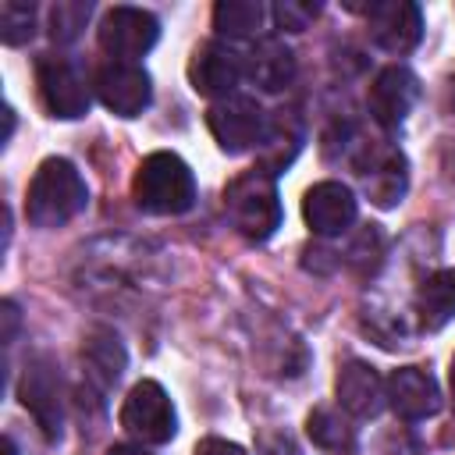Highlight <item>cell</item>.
<instances>
[{"instance_id": "obj_27", "label": "cell", "mask_w": 455, "mask_h": 455, "mask_svg": "<svg viewBox=\"0 0 455 455\" xmlns=\"http://www.w3.org/2000/svg\"><path fill=\"white\" fill-rule=\"evenodd\" d=\"M0 309H4L0 313L4 316V345H11L14 341V331H18V306L14 302H4Z\"/></svg>"}, {"instance_id": "obj_6", "label": "cell", "mask_w": 455, "mask_h": 455, "mask_svg": "<svg viewBox=\"0 0 455 455\" xmlns=\"http://www.w3.org/2000/svg\"><path fill=\"white\" fill-rule=\"evenodd\" d=\"M156 39H160V21L142 7L117 4L100 21V46L114 60H124V64H132L135 57L149 53Z\"/></svg>"}, {"instance_id": "obj_22", "label": "cell", "mask_w": 455, "mask_h": 455, "mask_svg": "<svg viewBox=\"0 0 455 455\" xmlns=\"http://www.w3.org/2000/svg\"><path fill=\"white\" fill-rule=\"evenodd\" d=\"M267 7L259 0H220L213 7V28L224 39H249L259 32Z\"/></svg>"}, {"instance_id": "obj_4", "label": "cell", "mask_w": 455, "mask_h": 455, "mask_svg": "<svg viewBox=\"0 0 455 455\" xmlns=\"http://www.w3.org/2000/svg\"><path fill=\"white\" fill-rule=\"evenodd\" d=\"M121 427L139 437L142 444H164L174 437L178 430V416H174V405L167 398V391L156 384V380H139L124 405H121Z\"/></svg>"}, {"instance_id": "obj_2", "label": "cell", "mask_w": 455, "mask_h": 455, "mask_svg": "<svg viewBox=\"0 0 455 455\" xmlns=\"http://www.w3.org/2000/svg\"><path fill=\"white\" fill-rule=\"evenodd\" d=\"M132 199L139 210L156 217L185 213L196 203L192 167L178 153H149L132 178Z\"/></svg>"}, {"instance_id": "obj_10", "label": "cell", "mask_w": 455, "mask_h": 455, "mask_svg": "<svg viewBox=\"0 0 455 455\" xmlns=\"http://www.w3.org/2000/svg\"><path fill=\"white\" fill-rule=\"evenodd\" d=\"M359 11L366 14V25H370L373 43L380 50H387V53H398L402 57L423 36V14L409 0H377V4H366Z\"/></svg>"}, {"instance_id": "obj_19", "label": "cell", "mask_w": 455, "mask_h": 455, "mask_svg": "<svg viewBox=\"0 0 455 455\" xmlns=\"http://www.w3.org/2000/svg\"><path fill=\"white\" fill-rule=\"evenodd\" d=\"M82 363H85V377L107 391V387L117 384V377L124 373L128 355H124V348H121V341H117L114 331L96 327V331L85 338V345H82Z\"/></svg>"}, {"instance_id": "obj_7", "label": "cell", "mask_w": 455, "mask_h": 455, "mask_svg": "<svg viewBox=\"0 0 455 455\" xmlns=\"http://www.w3.org/2000/svg\"><path fill=\"white\" fill-rule=\"evenodd\" d=\"M18 395H21V405L36 416L39 430L50 441H60V430H64V398H60V373H57L53 359L36 355L25 366V373H21Z\"/></svg>"}, {"instance_id": "obj_13", "label": "cell", "mask_w": 455, "mask_h": 455, "mask_svg": "<svg viewBox=\"0 0 455 455\" xmlns=\"http://www.w3.org/2000/svg\"><path fill=\"white\" fill-rule=\"evenodd\" d=\"M416 100H419V78H416L409 68H402V64L384 68V71L373 78L370 92H366L370 117H373L380 128H398V124L409 117V110L416 107Z\"/></svg>"}, {"instance_id": "obj_20", "label": "cell", "mask_w": 455, "mask_h": 455, "mask_svg": "<svg viewBox=\"0 0 455 455\" xmlns=\"http://www.w3.org/2000/svg\"><path fill=\"white\" fill-rule=\"evenodd\" d=\"M419 323L427 331H441L455 316V270H437L423 281L419 299H416Z\"/></svg>"}, {"instance_id": "obj_1", "label": "cell", "mask_w": 455, "mask_h": 455, "mask_svg": "<svg viewBox=\"0 0 455 455\" xmlns=\"http://www.w3.org/2000/svg\"><path fill=\"white\" fill-rule=\"evenodd\" d=\"M85 203H89V188L78 167L64 156H50L32 174L25 213H28V224L36 228H60L71 217H78Z\"/></svg>"}, {"instance_id": "obj_26", "label": "cell", "mask_w": 455, "mask_h": 455, "mask_svg": "<svg viewBox=\"0 0 455 455\" xmlns=\"http://www.w3.org/2000/svg\"><path fill=\"white\" fill-rule=\"evenodd\" d=\"M196 455H245V448L235 441H224V437H203L196 444Z\"/></svg>"}, {"instance_id": "obj_12", "label": "cell", "mask_w": 455, "mask_h": 455, "mask_svg": "<svg viewBox=\"0 0 455 455\" xmlns=\"http://www.w3.org/2000/svg\"><path fill=\"white\" fill-rule=\"evenodd\" d=\"M245 75V57L235 53L228 43L210 39L203 43L192 60H188V82L199 96H231V89L238 85V78Z\"/></svg>"}, {"instance_id": "obj_9", "label": "cell", "mask_w": 455, "mask_h": 455, "mask_svg": "<svg viewBox=\"0 0 455 455\" xmlns=\"http://www.w3.org/2000/svg\"><path fill=\"white\" fill-rule=\"evenodd\" d=\"M355 171H359V178H363L366 196H370L380 210H391V206L402 203L405 185H409V171H405V156H402L398 149L363 142V153L355 156Z\"/></svg>"}, {"instance_id": "obj_29", "label": "cell", "mask_w": 455, "mask_h": 455, "mask_svg": "<svg viewBox=\"0 0 455 455\" xmlns=\"http://www.w3.org/2000/svg\"><path fill=\"white\" fill-rule=\"evenodd\" d=\"M4 455H18V451H14V441H11V437L4 441Z\"/></svg>"}, {"instance_id": "obj_28", "label": "cell", "mask_w": 455, "mask_h": 455, "mask_svg": "<svg viewBox=\"0 0 455 455\" xmlns=\"http://www.w3.org/2000/svg\"><path fill=\"white\" fill-rule=\"evenodd\" d=\"M107 455H153V451H146L142 444H114Z\"/></svg>"}, {"instance_id": "obj_8", "label": "cell", "mask_w": 455, "mask_h": 455, "mask_svg": "<svg viewBox=\"0 0 455 455\" xmlns=\"http://www.w3.org/2000/svg\"><path fill=\"white\" fill-rule=\"evenodd\" d=\"M36 82H39V96L43 107L60 117V121H75L89 110V85L82 78V71L64 60V57H39L36 64Z\"/></svg>"}, {"instance_id": "obj_16", "label": "cell", "mask_w": 455, "mask_h": 455, "mask_svg": "<svg viewBox=\"0 0 455 455\" xmlns=\"http://www.w3.org/2000/svg\"><path fill=\"white\" fill-rule=\"evenodd\" d=\"M338 402L345 412L359 416V419H370L377 416L384 405H387V384L380 380V373L363 363V359H348L341 370H338Z\"/></svg>"}, {"instance_id": "obj_25", "label": "cell", "mask_w": 455, "mask_h": 455, "mask_svg": "<svg viewBox=\"0 0 455 455\" xmlns=\"http://www.w3.org/2000/svg\"><path fill=\"white\" fill-rule=\"evenodd\" d=\"M320 14V4H302V0H281L274 7V21L277 28H288V32H302L313 25V18Z\"/></svg>"}, {"instance_id": "obj_3", "label": "cell", "mask_w": 455, "mask_h": 455, "mask_svg": "<svg viewBox=\"0 0 455 455\" xmlns=\"http://www.w3.org/2000/svg\"><path fill=\"white\" fill-rule=\"evenodd\" d=\"M224 213L238 235H245L252 242L270 238L281 228V199H277L274 178L259 167L238 174L224 188Z\"/></svg>"}, {"instance_id": "obj_5", "label": "cell", "mask_w": 455, "mask_h": 455, "mask_svg": "<svg viewBox=\"0 0 455 455\" xmlns=\"http://www.w3.org/2000/svg\"><path fill=\"white\" fill-rule=\"evenodd\" d=\"M206 124H210V135L217 139V146L224 153H231V156L259 146V139L267 132L263 110L249 96H224V100H217L206 110Z\"/></svg>"}, {"instance_id": "obj_21", "label": "cell", "mask_w": 455, "mask_h": 455, "mask_svg": "<svg viewBox=\"0 0 455 455\" xmlns=\"http://www.w3.org/2000/svg\"><path fill=\"white\" fill-rule=\"evenodd\" d=\"M306 434L327 455H348L355 448V427L348 423V416H341L338 409H327V405H320V409L309 412Z\"/></svg>"}, {"instance_id": "obj_14", "label": "cell", "mask_w": 455, "mask_h": 455, "mask_svg": "<svg viewBox=\"0 0 455 455\" xmlns=\"http://www.w3.org/2000/svg\"><path fill=\"white\" fill-rule=\"evenodd\" d=\"M302 217L313 235H341L355 220V196L341 181H320L306 192Z\"/></svg>"}, {"instance_id": "obj_17", "label": "cell", "mask_w": 455, "mask_h": 455, "mask_svg": "<svg viewBox=\"0 0 455 455\" xmlns=\"http://www.w3.org/2000/svg\"><path fill=\"white\" fill-rule=\"evenodd\" d=\"M245 75H249V82H252L256 89H263V92H281V89L295 78V57H291V50H288L281 39L267 36V39H259V43L245 53Z\"/></svg>"}, {"instance_id": "obj_30", "label": "cell", "mask_w": 455, "mask_h": 455, "mask_svg": "<svg viewBox=\"0 0 455 455\" xmlns=\"http://www.w3.org/2000/svg\"><path fill=\"white\" fill-rule=\"evenodd\" d=\"M451 398H455V355H451Z\"/></svg>"}, {"instance_id": "obj_23", "label": "cell", "mask_w": 455, "mask_h": 455, "mask_svg": "<svg viewBox=\"0 0 455 455\" xmlns=\"http://www.w3.org/2000/svg\"><path fill=\"white\" fill-rule=\"evenodd\" d=\"M89 14H92V4H85V0H60V4H53L50 7V39L53 43L78 39V32L85 28Z\"/></svg>"}, {"instance_id": "obj_11", "label": "cell", "mask_w": 455, "mask_h": 455, "mask_svg": "<svg viewBox=\"0 0 455 455\" xmlns=\"http://www.w3.org/2000/svg\"><path fill=\"white\" fill-rule=\"evenodd\" d=\"M96 96L117 117H139L153 100V85L139 64L110 60L96 71Z\"/></svg>"}, {"instance_id": "obj_15", "label": "cell", "mask_w": 455, "mask_h": 455, "mask_svg": "<svg viewBox=\"0 0 455 455\" xmlns=\"http://www.w3.org/2000/svg\"><path fill=\"white\" fill-rule=\"evenodd\" d=\"M384 384H387V405L402 419H427L441 409V387L419 366H398Z\"/></svg>"}, {"instance_id": "obj_24", "label": "cell", "mask_w": 455, "mask_h": 455, "mask_svg": "<svg viewBox=\"0 0 455 455\" xmlns=\"http://www.w3.org/2000/svg\"><path fill=\"white\" fill-rule=\"evenodd\" d=\"M36 32V7L21 4V0H4L0 4V36L7 46H21L28 43Z\"/></svg>"}, {"instance_id": "obj_18", "label": "cell", "mask_w": 455, "mask_h": 455, "mask_svg": "<svg viewBox=\"0 0 455 455\" xmlns=\"http://www.w3.org/2000/svg\"><path fill=\"white\" fill-rule=\"evenodd\" d=\"M302 149V124L291 110H277L270 121H267V132L259 139V171H267L270 178L281 174L295 153Z\"/></svg>"}]
</instances>
